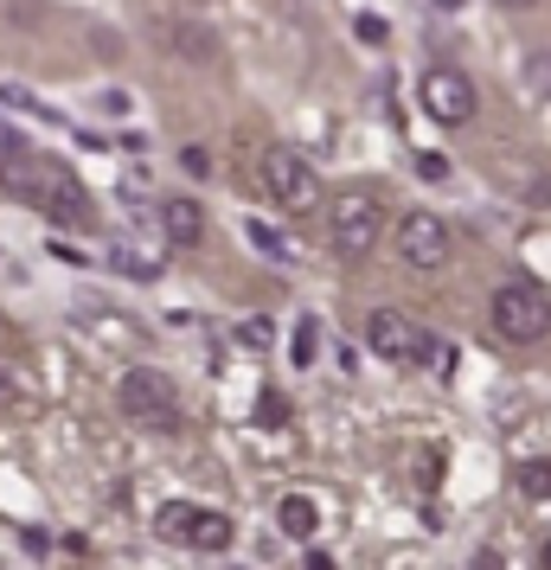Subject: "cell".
I'll list each match as a JSON object with an SVG mask.
<instances>
[{
	"label": "cell",
	"instance_id": "cell-3",
	"mask_svg": "<svg viewBox=\"0 0 551 570\" xmlns=\"http://www.w3.org/2000/svg\"><path fill=\"white\" fill-rule=\"evenodd\" d=\"M488 321H494V334L506 346H532V340L551 334V295L539 283H506V288H494Z\"/></svg>",
	"mask_w": 551,
	"mask_h": 570
},
{
	"label": "cell",
	"instance_id": "cell-15",
	"mask_svg": "<svg viewBox=\"0 0 551 570\" xmlns=\"http://www.w3.org/2000/svg\"><path fill=\"white\" fill-rule=\"evenodd\" d=\"M116 269H129L135 283H155L160 276V263L148 257V250H116Z\"/></svg>",
	"mask_w": 551,
	"mask_h": 570
},
{
	"label": "cell",
	"instance_id": "cell-22",
	"mask_svg": "<svg viewBox=\"0 0 551 570\" xmlns=\"http://www.w3.org/2000/svg\"><path fill=\"white\" fill-rule=\"evenodd\" d=\"M494 7H506V13H525V7H532V0H494Z\"/></svg>",
	"mask_w": 551,
	"mask_h": 570
},
{
	"label": "cell",
	"instance_id": "cell-16",
	"mask_svg": "<svg viewBox=\"0 0 551 570\" xmlns=\"http://www.w3.org/2000/svg\"><path fill=\"white\" fill-rule=\"evenodd\" d=\"M360 39H366V46H385V39H392V27H385V20H378V13H360Z\"/></svg>",
	"mask_w": 551,
	"mask_h": 570
},
{
	"label": "cell",
	"instance_id": "cell-18",
	"mask_svg": "<svg viewBox=\"0 0 551 570\" xmlns=\"http://www.w3.org/2000/svg\"><path fill=\"white\" fill-rule=\"evenodd\" d=\"M13 160H20V141H13L7 122H0V186H7V167H13Z\"/></svg>",
	"mask_w": 551,
	"mask_h": 570
},
{
	"label": "cell",
	"instance_id": "cell-14",
	"mask_svg": "<svg viewBox=\"0 0 551 570\" xmlns=\"http://www.w3.org/2000/svg\"><path fill=\"white\" fill-rule=\"evenodd\" d=\"M520 78H525V90H532V97H551V52H525Z\"/></svg>",
	"mask_w": 551,
	"mask_h": 570
},
{
	"label": "cell",
	"instance_id": "cell-7",
	"mask_svg": "<svg viewBox=\"0 0 551 570\" xmlns=\"http://www.w3.org/2000/svg\"><path fill=\"white\" fill-rule=\"evenodd\" d=\"M397 257L411 263L417 276H436V269L455 257V232H449V218H436V212H411V218L397 225Z\"/></svg>",
	"mask_w": 551,
	"mask_h": 570
},
{
	"label": "cell",
	"instance_id": "cell-4",
	"mask_svg": "<svg viewBox=\"0 0 551 570\" xmlns=\"http://www.w3.org/2000/svg\"><path fill=\"white\" fill-rule=\"evenodd\" d=\"M116 404H122V416H129V423H141V430H174V416H180V404H174V379H167V372H155V365H135V372H122Z\"/></svg>",
	"mask_w": 551,
	"mask_h": 570
},
{
	"label": "cell",
	"instance_id": "cell-5",
	"mask_svg": "<svg viewBox=\"0 0 551 570\" xmlns=\"http://www.w3.org/2000/svg\"><path fill=\"white\" fill-rule=\"evenodd\" d=\"M417 104L430 122H443V129H469L474 109H481V97H474L469 71H455V65H430L417 83Z\"/></svg>",
	"mask_w": 551,
	"mask_h": 570
},
{
	"label": "cell",
	"instance_id": "cell-11",
	"mask_svg": "<svg viewBox=\"0 0 551 570\" xmlns=\"http://www.w3.org/2000/svg\"><path fill=\"white\" fill-rule=\"evenodd\" d=\"M193 519H199V507H186V500H167V507L155 513V532H160L167 544H186V539H193Z\"/></svg>",
	"mask_w": 551,
	"mask_h": 570
},
{
	"label": "cell",
	"instance_id": "cell-24",
	"mask_svg": "<svg viewBox=\"0 0 551 570\" xmlns=\"http://www.w3.org/2000/svg\"><path fill=\"white\" fill-rule=\"evenodd\" d=\"M539 564H545V570H551V544H545V558H539Z\"/></svg>",
	"mask_w": 551,
	"mask_h": 570
},
{
	"label": "cell",
	"instance_id": "cell-20",
	"mask_svg": "<svg viewBox=\"0 0 551 570\" xmlns=\"http://www.w3.org/2000/svg\"><path fill=\"white\" fill-rule=\"evenodd\" d=\"M469 570H506V558H500L494 544H481V551L469 558Z\"/></svg>",
	"mask_w": 551,
	"mask_h": 570
},
{
	"label": "cell",
	"instance_id": "cell-23",
	"mask_svg": "<svg viewBox=\"0 0 551 570\" xmlns=\"http://www.w3.org/2000/svg\"><path fill=\"white\" fill-rule=\"evenodd\" d=\"M436 7H443V13H455V7H462V0H436Z\"/></svg>",
	"mask_w": 551,
	"mask_h": 570
},
{
	"label": "cell",
	"instance_id": "cell-1",
	"mask_svg": "<svg viewBox=\"0 0 551 570\" xmlns=\"http://www.w3.org/2000/svg\"><path fill=\"white\" fill-rule=\"evenodd\" d=\"M378 232H385V199L372 186H346L327 199V250L346 263H360L378 250Z\"/></svg>",
	"mask_w": 551,
	"mask_h": 570
},
{
	"label": "cell",
	"instance_id": "cell-12",
	"mask_svg": "<svg viewBox=\"0 0 551 570\" xmlns=\"http://www.w3.org/2000/svg\"><path fill=\"white\" fill-rule=\"evenodd\" d=\"M513 488H520V500L545 507V500H551V462H545V455H539V462H520V468H513Z\"/></svg>",
	"mask_w": 551,
	"mask_h": 570
},
{
	"label": "cell",
	"instance_id": "cell-8",
	"mask_svg": "<svg viewBox=\"0 0 551 570\" xmlns=\"http://www.w3.org/2000/svg\"><path fill=\"white\" fill-rule=\"evenodd\" d=\"M160 237H167V244H199V237H206V212H199V199H167V206H160Z\"/></svg>",
	"mask_w": 551,
	"mask_h": 570
},
{
	"label": "cell",
	"instance_id": "cell-21",
	"mask_svg": "<svg viewBox=\"0 0 551 570\" xmlns=\"http://www.w3.org/2000/svg\"><path fill=\"white\" fill-rule=\"evenodd\" d=\"M295 360H302V365L315 360V327H302V334H295Z\"/></svg>",
	"mask_w": 551,
	"mask_h": 570
},
{
	"label": "cell",
	"instance_id": "cell-10",
	"mask_svg": "<svg viewBox=\"0 0 551 570\" xmlns=\"http://www.w3.org/2000/svg\"><path fill=\"white\" fill-rule=\"evenodd\" d=\"M276 525H283L289 539H315V525H321V507L308 500V493H283V500H276Z\"/></svg>",
	"mask_w": 551,
	"mask_h": 570
},
{
	"label": "cell",
	"instance_id": "cell-6",
	"mask_svg": "<svg viewBox=\"0 0 551 570\" xmlns=\"http://www.w3.org/2000/svg\"><path fill=\"white\" fill-rule=\"evenodd\" d=\"M263 193H269L283 212H315L321 206L315 160L295 155V148H269V155H263Z\"/></svg>",
	"mask_w": 551,
	"mask_h": 570
},
{
	"label": "cell",
	"instance_id": "cell-13",
	"mask_svg": "<svg viewBox=\"0 0 551 570\" xmlns=\"http://www.w3.org/2000/svg\"><path fill=\"white\" fill-rule=\"evenodd\" d=\"M160 39H167V46H180L186 58H199V65H211V58H218V39H211V32H199V27H160Z\"/></svg>",
	"mask_w": 551,
	"mask_h": 570
},
{
	"label": "cell",
	"instance_id": "cell-17",
	"mask_svg": "<svg viewBox=\"0 0 551 570\" xmlns=\"http://www.w3.org/2000/svg\"><path fill=\"white\" fill-rule=\"evenodd\" d=\"M417 180H430V186L449 180V160L443 155H417Z\"/></svg>",
	"mask_w": 551,
	"mask_h": 570
},
{
	"label": "cell",
	"instance_id": "cell-19",
	"mask_svg": "<svg viewBox=\"0 0 551 570\" xmlns=\"http://www.w3.org/2000/svg\"><path fill=\"white\" fill-rule=\"evenodd\" d=\"M257 416H263V423H283V416H289V404H283V397H276V391H263Z\"/></svg>",
	"mask_w": 551,
	"mask_h": 570
},
{
	"label": "cell",
	"instance_id": "cell-9",
	"mask_svg": "<svg viewBox=\"0 0 551 570\" xmlns=\"http://www.w3.org/2000/svg\"><path fill=\"white\" fill-rule=\"evenodd\" d=\"M232 539H237V525H232V513H206L199 507V519H193V551H206V558H218V551H232Z\"/></svg>",
	"mask_w": 551,
	"mask_h": 570
},
{
	"label": "cell",
	"instance_id": "cell-2",
	"mask_svg": "<svg viewBox=\"0 0 551 570\" xmlns=\"http://www.w3.org/2000/svg\"><path fill=\"white\" fill-rule=\"evenodd\" d=\"M366 346L385 365H404V372H423V365H443L449 360L443 346L430 340V327H423V321H411V314H397V308L366 314Z\"/></svg>",
	"mask_w": 551,
	"mask_h": 570
}]
</instances>
